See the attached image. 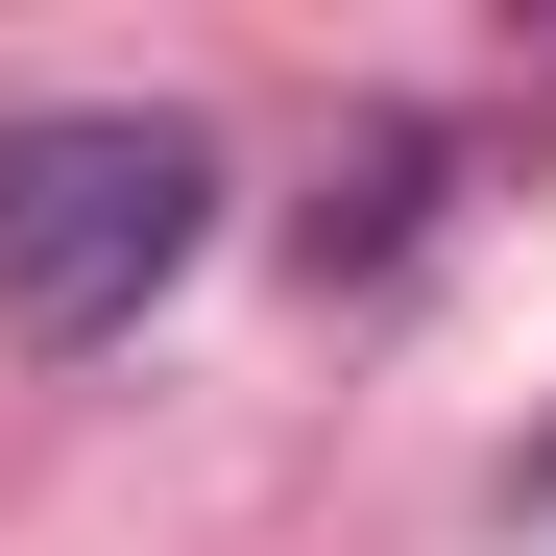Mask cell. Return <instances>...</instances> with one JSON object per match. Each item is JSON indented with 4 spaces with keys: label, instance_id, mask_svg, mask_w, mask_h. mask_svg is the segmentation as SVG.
<instances>
[{
    "label": "cell",
    "instance_id": "cell-1",
    "mask_svg": "<svg viewBox=\"0 0 556 556\" xmlns=\"http://www.w3.org/2000/svg\"><path fill=\"white\" fill-rule=\"evenodd\" d=\"M218 242V146L169 98H0V339L25 363H98L194 291Z\"/></svg>",
    "mask_w": 556,
    "mask_h": 556
},
{
    "label": "cell",
    "instance_id": "cell-2",
    "mask_svg": "<svg viewBox=\"0 0 556 556\" xmlns=\"http://www.w3.org/2000/svg\"><path fill=\"white\" fill-rule=\"evenodd\" d=\"M435 169H459L435 122H363V169H339V194L291 218V242H315V291H388V266L435 242Z\"/></svg>",
    "mask_w": 556,
    "mask_h": 556
},
{
    "label": "cell",
    "instance_id": "cell-3",
    "mask_svg": "<svg viewBox=\"0 0 556 556\" xmlns=\"http://www.w3.org/2000/svg\"><path fill=\"white\" fill-rule=\"evenodd\" d=\"M484 508H508V532H556V412L508 435V484H484Z\"/></svg>",
    "mask_w": 556,
    "mask_h": 556
}]
</instances>
